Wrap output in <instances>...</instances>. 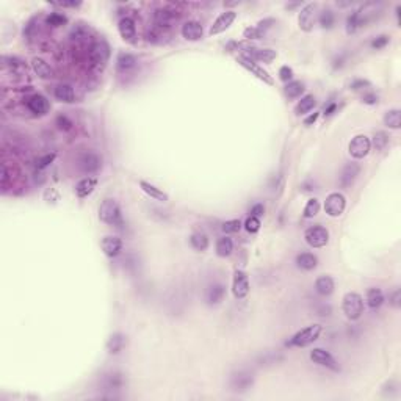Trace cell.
<instances>
[{
	"label": "cell",
	"instance_id": "1",
	"mask_svg": "<svg viewBox=\"0 0 401 401\" xmlns=\"http://www.w3.org/2000/svg\"><path fill=\"white\" fill-rule=\"evenodd\" d=\"M99 218L102 222L112 226V228H116V229H121L124 226L121 207L118 206V203L115 199H104L102 201V204H100V207H99Z\"/></svg>",
	"mask_w": 401,
	"mask_h": 401
},
{
	"label": "cell",
	"instance_id": "2",
	"mask_svg": "<svg viewBox=\"0 0 401 401\" xmlns=\"http://www.w3.org/2000/svg\"><path fill=\"white\" fill-rule=\"evenodd\" d=\"M342 310L348 320L351 321L359 320L364 314V298L356 292L345 293L342 299Z\"/></svg>",
	"mask_w": 401,
	"mask_h": 401
},
{
	"label": "cell",
	"instance_id": "3",
	"mask_svg": "<svg viewBox=\"0 0 401 401\" xmlns=\"http://www.w3.org/2000/svg\"><path fill=\"white\" fill-rule=\"evenodd\" d=\"M88 60L94 68H104L110 60V46L105 39H97L88 47Z\"/></svg>",
	"mask_w": 401,
	"mask_h": 401
},
{
	"label": "cell",
	"instance_id": "4",
	"mask_svg": "<svg viewBox=\"0 0 401 401\" xmlns=\"http://www.w3.org/2000/svg\"><path fill=\"white\" fill-rule=\"evenodd\" d=\"M237 49L243 50V55H246L248 58H251L253 61H262V63H271L273 60H276L278 54L273 49H263V47H257L254 44L249 42H237Z\"/></svg>",
	"mask_w": 401,
	"mask_h": 401
},
{
	"label": "cell",
	"instance_id": "5",
	"mask_svg": "<svg viewBox=\"0 0 401 401\" xmlns=\"http://www.w3.org/2000/svg\"><path fill=\"white\" fill-rule=\"evenodd\" d=\"M323 328L320 324H310L307 328L298 331L288 342H287V346H296V348H304L310 343H314L320 334H321Z\"/></svg>",
	"mask_w": 401,
	"mask_h": 401
},
{
	"label": "cell",
	"instance_id": "6",
	"mask_svg": "<svg viewBox=\"0 0 401 401\" xmlns=\"http://www.w3.org/2000/svg\"><path fill=\"white\" fill-rule=\"evenodd\" d=\"M371 140L367 137V135H356L353 140L349 141V146H348V152L349 155L353 157L354 160H362L365 159L370 150H371Z\"/></svg>",
	"mask_w": 401,
	"mask_h": 401
},
{
	"label": "cell",
	"instance_id": "7",
	"mask_svg": "<svg viewBox=\"0 0 401 401\" xmlns=\"http://www.w3.org/2000/svg\"><path fill=\"white\" fill-rule=\"evenodd\" d=\"M304 241L310 248H324L329 241V232L323 226H312L304 232Z\"/></svg>",
	"mask_w": 401,
	"mask_h": 401
},
{
	"label": "cell",
	"instance_id": "8",
	"mask_svg": "<svg viewBox=\"0 0 401 401\" xmlns=\"http://www.w3.org/2000/svg\"><path fill=\"white\" fill-rule=\"evenodd\" d=\"M345 207H346V197L339 191L328 194V197L324 201V212L331 218H339L345 212Z\"/></svg>",
	"mask_w": 401,
	"mask_h": 401
},
{
	"label": "cell",
	"instance_id": "9",
	"mask_svg": "<svg viewBox=\"0 0 401 401\" xmlns=\"http://www.w3.org/2000/svg\"><path fill=\"white\" fill-rule=\"evenodd\" d=\"M237 61H238L244 69H248V71H249L251 74H253V75H256V77H257L259 80H262L263 83H266V85H270V86L274 85V80H273L271 75H270L263 68H260L256 61H253L251 58H248L246 55L240 54V55L237 57Z\"/></svg>",
	"mask_w": 401,
	"mask_h": 401
},
{
	"label": "cell",
	"instance_id": "10",
	"mask_svg": "<svg viewBox=\"0 0 401 401\" xmlns=\"http://www.w3.org/2000/svg\"><path fill=\"white\" fill-rule=\"evenodd\" d=\"M317 10H318L317 4H307L301 8L299 16H298V24H299V29L303 32L309 33L314 30V25L317 20Z\"/></svg>",
	"mask_w": 401,
	"mask_h": 401
},
{
	"label": "cell",
	"instance_id": "11",
	"mask_svg": "<svg viewBox=\"0 0 401 401\" xmlns=\"http://www.w3.org/2000/svg\"><path fill=\"white\" fill-rule=\"evenodd\" d=\"M310 361L320 367H326V368H329L332 371H339L340 367H339V362L334 359V356L331 353H328L326 349L323 348H314L310 351Z\"/></svg>",
	"mask_w": 401,
	"mask_h": 401
},
{
	"label": "cell",
	"instance_id": "12",
	"mask_svg": "<svg viewBox=\"0 0 401 401\" xmlns=\"http://www.w3.org/2000/svg\"><path fill=\"white\" fill-rule=\"evenodd\" d=\"M235 19H237V13H235V11H232V10H226V11L221 13V14L215 19V22L210 25L209 35H210V36H216V35L226 32V30H228V29L231 27V25L234 24Z\"/></svg>",
	"mask_w": 401,
	"mask_h": 401
},
{
	"label": "cell",
	"instance_id": "13",
	"mask_svg": "<svg viewBox=\"0 0 401 401\" xmlns=\"http://www.w3.org/2000/svg\"><path fill=\"white\" fill-rule=\"evenodd\" d=\"M232 293L237 299H244L249 295V278L243 270L234 271L232 279Z\"/></svg>",
	"mask_w": 401,
	"mask_h": 401
},
{
	"label": "cell",
	"instance_id": "14",
	"mask_svg": "<svg viewBox=\"0 0 401 401\" xmlns=\"http://www.w3.org/2000/svg\"><path fill=\"white\" fill-rule=\"evenodd\" d=\"M118 32L125 42L137 44V25L132 17H129V16L122 17L118 24Z\"/></svg>",
	"mask_w": 401,
	"mask_h": 401
},
{
	"label": "cell",
	"instance_id": "15",
	"mask_svg": "<svg viewBox=\"0 0 401 401\" xmlns=\"http://www.w3.org/2000/svg\"><path fill=\"white\" fill-rule=\"evenodd\" d=\"M79 168L85 174H96L100 168H102V159L94 152H85L79 159Z\"/></svg>",
	"mask_w": 401,
	"mask_h": 401
},
{
	"label": "cell",
	"instance_id": "16",
	"mask_svg": "<svg viewBox=\"0 0 401 401\" xmlns=\"http://www.w3.org/2000/svg\"><path fill=\"white\" fill-rule=\"evenodd\" d=\"M27 108L36 116H44L50 112V102L42 94H33L27 99Z\"/></svg>",
	"mask_w": 401,
	"mask_h": 401
},
{
	"label": "cell",
	"instance_id": "17",
	"mask_svg": "<svg viewBox=\"0 0 401 401\" xmlns=\"http://www.w3.org/2000/svg\"><path fill=\"white\" fill-rule=\"evenodd\" d=\"M122 246V240L116 235H107L100 240V248H102L104 254L110 259H115L121 254Z\"/></svg>",
	"mask_w": 401,
	"mask_h": 401
},
{
	"label": "cell",
	"instance_id": "18",
	"mask_svg": "<svg viewBox=\"0 0 401 401\" xmlns=\"http://www.w3.org/2000/svg\"><path fill=\"white\" fill-rule=\"evenodd\" d=\"M361 174V165L356 162H351L348 165L343 166L342 172H340V185L343 188H348L354 184V181L358 179V175Z\"/></svg>",
	"mask_w": 401,
	"mask_h": 401
},
{
	"label": "cell",
	"instance_id": "19",
	"mask_svg": "<svg viewBox=\"0 0 401 401\" xmlns=\"http://www.w3.org/2000/svg\"><path fill=\"white\" fill-rule=\"evenodd\" d=\"M138 68V58L129 52H121L116 58V69L119 74H130Z\"/></svg>",
	"mask_w": 401,
	"mask_h": 401
},
{
	"label": "cell",
	"instance_id": "20",
	"mask_svg": "<svg viewBox=\"0 0 401 401\" xmlns=\"http://www.w3.org/2000/svg\"><path fill=\"white\" fill-rule=\"evenodd\" d=\"M254 384V376L249 371H238L232 374L231 378V387L235 392H244Z\"/></svg>",
	"mask_w": 401,
	"mask_h": 401
},
{
	"label": "cell",
	"instance_id": "21",
	"mask_svg": "<svg viewBox=\"0 0 401 401\" xmlns=\"http://www.w3.org/2000/svg\"><path fill=\"white\" fill-rule=\"evenodd\" d=\"M181 33L187 41H199L204 36V29H203V25H201V22H197V20H187L182 25Z\"/></svg>",
	"mask_w": 401,
	"mask_h": 401
},
{
	"label": "cell",
	"instance_id": "22",
	"mask_svg": "<svg viewBox=\"0 0 401 401\" xmlns=\"http://www.w3.org/2000/svg\"><path fill=\"white\" fill-rule=\"evenodd\" d=\"M32 69H33V72L38 75L39 79H42V80H50V79H54L55 77V72H54V69L50 68V64L46 61V60H42V58H39V57H35V58H32Z\"/></svg>",
	"mask_w": 401,
	"mask_h": 401
},
{
	"label": "cell",
	"instance_id": "23",
	"mask_svg": "<svg viewBox=\"0 0 401 401\" xmlns=\"http://www.w3.org/2000/svg\"><path fill=\"white\" fill-rule=\"evenodd\" d=\"M54 96H55L57 100H60V102H63V104H74L75 102V91L68 83L57 85L55 90H54Z\"/></svg>",
	"mask_w": 401,
	"mask_h": 401
},
{
	"label": "cell",
	"instance_id": "24",
	"mask_svg": "<svg viewBox=\"0 0 401 401\" xmlns=\"http://www.w3.org/2000/svg\"><path fill=\"white\" fill-rule=\"evenodd\" d=\"M97 187V179L96 177H85L82 181L77 182L75 185V194H77L80 199L83 197H88Z\"/></svg>",
	"mask_w": 401,
	"mask_h": 401
},
{
	"label": "cell",
	"instance_id": "25",
	"mask_svg": "<svg viewBox=\"0 0 401 401\" xmlns=\"http://www.w3.org/2000/svg\"><path fill=\"white\" fill-rule=\"evenodd\" d=\"M125 343H127V339H125V336L121 334V332H115L107 340V351L110 354H119L121 351L124 349Z\"/></svg>",
	"mask_w": 401,
	"mask_h": 401
},
{
	"label": "cell",
	"instance_id": "26",
	"mask_svg": "<svg viewBox=\"0 0 401 401\" xmlns=\"http://www.w3.org/2000/svg\"><path fill=\"white\" fill-rule=\"evenodd\" d=\"M334 288H336V284L331 276H320L315 281V290L321 296H329L334 292Z\"/></svg>",
	"mask_w": 401,
	"mask_h": 401
},
{
	"label": "cell",
	"instance_id": "27",
	"mask_svg": "<svg viewBox=\"0 0 401 401\" xmlns=\"http://www.w3.org/2000/svg\"><path fill=\"white\" fill-rule=\"evenodd\" d=\"M224 295H226V287L222 284H213L212 287H209L207 295H206L207 304H210V306L219 304L224 299Z\"/></svg>",
	"mask_w": 401,
	"mask_h": 401
},
{
	"label": "cell",
	"instance_id": "28",
	"mask_svg": "<svg viewBox=\"0 0 401 401\" xmlns=\"http://www.w3.org/2000/svg\"><path fill=\"white\" fill-rule=\"evenodd\" d=\"M367 304L373 310L380 309L384 304V293H383V290L376 288V287L368 288V292H367Z\"/></svg>",
	"mask_w": 401,
	"mask_h": 401
},
{
	"label": "cell",
	"instance_id": "29",
	"mask_svg": "<svg viewBox=\"0 0 401 401\" xmlns=\"http://www.w3.org/2000/svg\"><path fill=\"white\" fill-rule=\"evenodd\" d=\"M4 68L16 75H24V74L27 75V66L17 57H4Z\"/></svg>",
	"mask_w": 401,
	"mask_h": 401
},
{
	"label": "cell",
	"instance_id": "30",
	"mask_svg": "<svg viewBox=\"0 0 401 401\" xmlns=\"http://www.w3.org/2000/svg\"><path fill=\"white\" fill-rule=\"evenodd\" d=\"M140 188H141L147 196H150V197L155 199V201H162V203H166V201H168V194H166L165 191H162L160 188H157L155 185L149 184V182H146V181H140Z\"/></svg>",
	"mask_w": 401,
	"mask_h": 401
},
{
	"label": "cell",
	"instance_id": "31",
	"mask_svg": "<svg viewBox=\"0 0 401 401\" xmlns=\"http://www.w3.org/2000/svg\"><path fill=\"white\" fill-rule=\"evenodd\" d=\"M315 104H317L315 96H314V94H306L304 97H301V100L296 104L295 113L299 115V116H301V115H307L310 110H314Z\"/></svg>",
	"mask_w": 401,
	"mask_h": 401
},
{
	"label": "cell",
	"instance_id": "32",
	"mask_svg": "<svg viewBox=\"0 0 401 401\" xmlns=\"http://www.w3.org/2000/svg\"><path fill=\"white\" fill-rule=\"evenodd\" d=\"M317 263H318V259L317 256L310 254V253H303L296 257V265L301 268V270H306V271H310L314 268H317Z\"/></svg>",
	"mask_w": 401,
	"mask_h": 401
},
{
	"label": "cell",
	"instance_id": "33",
	"mask_svg": "<svg viewBox=\"0 0 401 401\" xmlns=\"http://www.w3.org/2000/svg\"><path fill=\"white\" fill-rule=\"evenodd\" d=\"M234 251V241L229 237H221L216 241V254L219 257H229Z\"/></svg>",
	"mask_w": 401,
	"mask_h": 401
},
{
	"label": "cell",
	"instance_id": "34",
	"mask_svg": "<svg viewBox=\"0 0 401 401\" xmlns=\"http://www.w3.org/2000/svg\"><path fill=\"white\" fill-rule=\"evenodd\" d=\"M384 124L392 130H398L401 127V112L398 108H392L384 115Z\"/></svg>",
	"mask_w": 401,
	"mask_h": 401
},
{
	"label": "cell",
	"instance_id": "35",
	"mask_svg": "<svg viewBox=\"0 0 401 401\" xmlns=\"http://www.w3.org/2000/svg\"><path fill=\"white\" fill-rule=\"evenodd\" d=\"M190 243L196 251H201V253H203V251H206L209 248V237L204 232H194L190 237Z\"/></svg>",
	"mask_w": 401,
	"mask_h": 401
},
{
	"label": "cell",
	"instance_id": "36",
	"mask_svg": "<svg viewBox=\"0 0 401 401\" xmlns=\"http://www.w3.org/2000/svg\"><path fill=\"white\" fill-rule=\"evenodd\" d=\"M304 83L299 80H292L285 85V96L288 99H296L304 93Z\"/></svg>",
	"mask_w": 401,
	"mask_h": 401
},
{
	"label": "cell",
	"instance_id": "37",
	"mask_svg": "<svg viewBox=\"0 0 401 401\" xmlns=\"http://www.w3.org/2000/svg\"><path fill=\"white\" fill-rule=\"evenodd\" d=\"M361 27H362V25H361V20H359V14H358V11H353V13L348 16V19H346V33H348V35H353V33H356Z\"/></svg>",
	"mask_w": 401,
	"mask_h": 401
},
{
	"label": "cell",
	"instance_id": "38",
	"mask_svg": "<svg viewBox=\"0 0 401 401\" xmlns=\"http://www.w3.org/2000/svg\"><path fill=\"white\" fill-rule=\"evenodd\" d=\"M66 24H68V17L61 13H50L46 17V25H49V27H63Z\"/></svg>",
	"mask_w": 401,
	"mask_h": 401
},
{
	"label": "cell",
	"instance_id": "39",
	"mask_svg": "<svg viewBox=\"0 0 401 401\" xmlns=\"http://www.w3.org/2000/svg\"><path fill=\"white\" fill-rule=\"evenodd\" d=\"M370 143L376 150H384L389 146V135L386 132H376L373 137V141H370Z\"/></svg>",
	"mask_w": 401,
	"mask_h": 401
},
{
	"label": "cell",
	"instance_id": "40",
	"mask_svg": "<svg viewBox=\"0 0 401 401\" xmlns=\"http://www.w3.org/2000/svg\"><path fill=\"white\" fill-rule=\"evenodd\" d=\"M318 22L323 29H331L336 22V16L331 10H323L318 16Z\"/></svg>",
	"mask_w": 401,
	"mask_h": 401
},
{
	"label": "cell",
	"instance_id": "41",
	"mask_svg": "<svg viewBox=\"0 0 401 401\" xmlns=\"http://www.w3.org/2000/svg\"><path fill=\"white\" fill-rule=\"evenodd\" d=\"M320 212V201L317 199V197H312V199H309L307 201V204H306V207H304V218H314L317 213Z\"/></svg>",
	"mask_w": 401,
	"mask_h": 401
},
{
	"label": "cell",
	"instance_id": "42",
	"mask_svg": "<svg viewBox=\"0 0 401 401\" xmlns=\"http://www.w3.org/2000/svg\"><path fill=\"white\" fill-rule=\"evenodd\" d=\"M241 221L240 219H229V221H226L222 222V232L226 234H237L240 229H241Z\"/></svg>",
	"mask_w": 401,
	"mask_h": 401
},
{
	"label": "cell",
	"instance_id": "43",
	"mask_svg": "<svg viewBox=\"0 0 401 401\" xmlns=\"http://www.w3.org/2000/svg\"><path fill=\"white\" fill-rule=\"evenodd\" d=\"M244 229L249 232V234H256V232H259V229H260V219L259 218H256V216H248L246 218V221H244Z\"/></svg>",
	"mask_w": 401,
	"mask_h": 401
},
{
	"label": "cell",
	"instance_id": "44",
	"mask_svg": "<svg viewBox=\"0 0 401 401\" xmlns=\"http://www.w3.org/2000/svg\"><path fill=\"white\" fill-rule=\"evenodd\" d=\"M55 159H57V154H55V152H52V154H46V155H42V157H39V159L36 160L35 166H36V169H46L47 166H50V165L54 163Z\"/></svg>",
	"mask_w": 401,
	"mask_h": 401
},
{
	"label": "cell",
	"instance_id": "45",
	"mask_svg": "<svg viewBox=\"0 0 401 401\" xmlns=\"http://www.w3.org/2000/svg\"><path fill=\"white\" fill-rule=\"evenodd\" d=\"M55 122H57V125H58V129L63 130V132H69V130H72V127H74V122H72L68 116H64V115L57 116Z\"/></svg>",
	"mask_w": 401,
	"mask_h": 401
},
{
	"label": "cell",
	"instance_id": "46",
	"mask_svg": "<svg viewBox=\"0 0 401 401\" xmlns=\"http://www.w3.org/2000/svg\"><path fill=\"white\" fill-rule=\"evenodd\" d=\"M243 36H244L248 41H251V39H263V38H265V33L260 32L257 27H248V29L243 32Z\"/></svg>",
	"mask_w": 401,
	"mask_h": 401
},
{
	"label": "cell",
	"instance_id": "47",
	"mask_svg": "<svg viewBox=\"0 0 401 401\" xmlns=\"http://www.w3.org/2000/svg\"><path fill=\"white\" fill-rule=\"evenodd\" d=\"M105 386L107 389H119L122 386L121 374H108L105 378Z\"/></svg>",
	"mask_w": 401,
	"mask_h": 401
},
{
	"label": "cell",
	"instance_id": "48",
	"mask_svg": "<svg viewBox=\"0 0 401 401\" xmlns=\"http://www.w3.org/2000/svg\"><path fill=\"white\" fill-rule=\"evenodd\" d=\"M389 42H390V38L387 35H380L378 38H374L371 41V47L376 49V50H380V49H384Z\"/></svg>",
	"mask_w": 401,
	"mask_h": 401
},
{
	"label": "cell",
	"instance_id": "49",
	"mask_svg": "<svg viewBox=\"0 0 401 401\" xmlns=\"http://www.w3.org/2000/svg\"><path fill=\"white\" fill-rule=\"evenodd\" d=\"M370 86H371V83L368 80H364V79H356L349 83V90H353V91H362V90H367Z\"/></svg>",
	"mask_w": 401,
	"mask_h": 401
},
{
	"label": "cell",
	"instance_id": "50",
	"mask_svg": "<svg viewBox=\"0 0 401 401\" xmlns=\"http://www.w3.org/2000/svg\"><path fill=\"white\" fill-rule=\"evenodd\" d=\"M389 304L395 309H398L401 306V292L399 288H395L390 295H389Z\"/></svg>",
	"mask_w": 401,
	"mask_h": 401
},
{
	"label": "cell",
	"instance_id": "51",
	"mask_svg": "<svg viewBox=\"0 0 401 401\" xmlns=\"http://www.w3.org/2000/svg\"><path fill=\"white\" fill-rule=\"evenodd\" d=\"M279 79H281L284 83L292 82V79H293V69L288 68V66H282V68L279 69Z\"/></svg>",
	"mask_w": 401,
	"mask_h": 401
},
{
	"label": "cell",
	"instance_id": "52",
	"mask_svg": "<svg viewBox=\"0 0 401 401\" xmlns=\"http://www.w3.org/2000/svg\"><path fill=\"white\" fill-rule=\"evenodd\" d=\"M274 24H276V20H274V19H271V17H268V19H263V20H260V22L256 25V27H257L260 32H263V33L266 35V30H268V29H271Z\"/></svg>",
	"mask_w": 401,
	"mask_h": 401
},
{
	"label": "cell",
	"instance_id": "53",
	"mask_svg": "<svg viewBox=\"0 0 401 401\" xmlns=\"http://www.w3.org/2000/svg\"><path fill=\"white\" fill-rule=\"evenodd\" d=\"M362 102L367 104V105H374L376 102H378V96H376L374 93H365L362 96Z\"/></svg>",
	"mask_w": 401,
	"mask_h": 401
},
{
	"label": "cell",
	"instance_id": "54",
	"mask_svg": "<svg viewBox=\"0 0 401 401\" xmlns=\"http://www.w3.org/2000/svg\"><path fill=\"white\" fill-rule=\"evenodd\" d=\"M263 213H265L263 204H254L253 207H251V216L259 218V216H263Z\"/></svg>",
	"mask_w": 401,
	"mask_h": 401
},
{
	"label": "cell",
	"instance_id": "55",
	"mask_svg": "<svg viewBox=\"0 0 401 401\" xmlns=\"http://www.w3.org/2000/svg\"><path fill=\"white\" fill-rule=\"evenodd\" d=\"M336 110H337V102H331V104H329L328 107H326V108H324L323 115H324V116H331V115H332V113H334Z\"/></svg>",
	"mask_w": 401,
	"mask_h": 401
},
{
	"label": "cell",
	"instance_id": "56",
	"mask_svg": "<svg viewBox=\"0 0 401 401\" xmlns=\"http://www.w3.org/2000/svg\"><path fill=\"white\" fill-rule=\"evenodd\" d=\"M318 116H320V113H312L310 116H307V118L304 119V124H306V125H312V124H315L317 119H318Z\"/></svg>",
	"mask_w": 401,
	"mask_h": 401
},
{
	"label": "cell",
	"instance_id": "57",
	"mask_svg": "<svg viewBox=\"0 0 401 401\" xmlns=\"http://www.w3.org/2000/svg\"><path fill=\"white\" fill-rule=\"evenodd\" d=\"M329 312H331V307H329V306H323L321 310H318V315H320V317H324V315H329Z\"/></svg>",
	"mask_w": 401,
	"mask_h": 401
}]
</instances>
